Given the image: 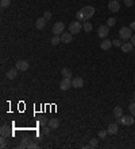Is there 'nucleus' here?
Returning <instances> with one entry per match:
<instances>
[{"instance_id": "obj_41", "label": "nucleus", "mask_w": 135, "mask_h": 149, "mask_svg": "<svg viewBox=\"0 0 135 149\" xmlns=\"http://www.w3.org/2000/svg\"><path fill=\"white\" fill-rule=\"evenodd\" d=\"M117 1H119V0H117Z\"/></svg>"}, {"instance_id": "obj_13", "label": "nucleus", "mask_w": 135, "mask_h": 149, "mask_svg": "<svg viewBox=\"0 0 135 149\" xmlns=\"http://www.w3.org/2000/svg\"><path fill=\"white\" fill-rule=\"evenodd\" d=\"M122 51L124 52V54H127V52H131L132 51V49H134V46H132V43L131 42H124L123 45H122Z\"/></svg>"}, {"instance_id": "obj_4", "label": "nucleus", "mask_w": 135, "mask_h": 149, "mask_svg": "<svg viewBox=\"0 0 135 149\" xmlns=\"http://www.w3.org/2000/svg\"><path fill=\"white\" fill-rule=\"evenodd\" d=\"M64 30H65L64 22H57V23L53 26V34L54 35H62Z\"/></svg>"}, {"instance_id": "obj_22", "label": "nucleus", "mask_w": 135, "mask_h": 149, "mask_svg": "<svg viewBox=\"0 0 135 149\" xmlns=\"http://www.w3.org/2000/svg\"><path fill=\"white\" fill-rule=\"evenodd\" d=\"M82 28H84V31L85 32H91L92 31V23H91V22H84V23H82Z\"/></svg>"}, {"instance_id": "obj_38", "label": "nucleus", "mask_w": 135, "mask_h": 149, "mask_svg": "<svg viewBox=\"0 0 135 149\" xmlns=\"http://www.w3.org/2000/svg\"><path fill=\"white\" fill-rule=\"evenodd\" d=\"M130 28H131L132 31H135V22H132L131 24H130Z\"/></svg>"}, {"instance_id": "obj_31", "label": "nucleus", "mask_w": 135, "mask_h": 149, "mask_svg": "<svg viewBox=\"0 0 135 149\" xmlns=\"http://www.w3.org/2000/svg\"><path fill=\"white\" fill-rule=\"evenodd\" d=\"M7 146V137H1L0 139V148H6Z\"/></svg>"}, {"instance_id": "obj_36", "label": "nucleus", "mask_w": 135, "mask_h": 149, "mask_svg": "<svg viewBox=\"0 0 135 149\" xmlns=\"http://www.w3.org/2000/svg\"><path fill=\"white\" fill-rule=\"evenodd\" d=\"M50 126H46V125H45V126H43V133H45V134H49L50 133Z\"/></svg>"}, {"instance_id": "obj_39", "label": "nucleus", "mask_w": 135, "mask_h": 149, "mask_svg": "<svg viewBox=\"0 0 135 149\" xmlns=\"http://www.w3.org/2000/svg\"><path fill=\"white\" fill-rule=\"evenodd\" d=\"M132 100L135 101V91H134V94H132Z\"/></svg>"}, {"instance_id": "obj_12", "label": "nucleus", "mask_w": 135, "mask_h": 149, "mask_svg": "<svg viewBox=\"0 0 135 149\" xmlns=\"http://www.w3.org/2000/svg\"><path fill=\"white\" fill-rule=\"evenodd\" d=\"M72 40H73L72 32H62V35H61V42L62 43H70Z\"/></svg>"}, {"instance_id": "obj_28", "label": "nucleus", "mask_w": 135, "mask_h": 149, "mask_svg": "<svg viewBox=\"0 0 135 149\" xmlns=\"http://www.w3.org/2000/svg\"><path fill=\"white\" fill-rule=\"evenodd\" d=\"M10 4H11V0H0V6H1V8L10 7Z\"/></svg>"}, {"instance_id": "obj_37", "label": "nucleus", "mask_w": 135, "mask_h": 149, "mask_svg": "<svg viewBox=\"0 0 135 149\" xmlns=\"http://www.w3.org/2000/svg\"><path fill=\"white\" fill-rule=\"evenodd\" d=\"M130 40H131L132 46H134V47H135V35H132V36H131V39H130Z\"/></svg>"}, {"instance_id": "obj_6", "label": "nucleus", "mask_w": 135, "mask_h": 149, "mask_svg": "<svg viewBox=\"0 0 135 149\" xmlns=\"http://www.w3.org/2000/svg\"><path fill=\"white\" fill-rule=\"evenodd\" d=\"M70 87H72V78H62V81H61V83H60L61 90L66 91V90H69Z\"/></svg>"}, {"instance_id": "obj_9", "label": "nucleus", "mask_w": 135, "mask_h": 149, "mask_svg": "<svg viewBox=\"0 0 135 149\" xmlns=\"http://www.w3.org/2000/svg\"><path fill=\"white\" fill-rule=\"evenodd\" d=\"M72 86L76 87V89H80V87L84 86V79H82L81 77H75L72 79Z\"/></svg>"}, {"instance_id": "obj_24", "label": "nucleus", "mask_w": 135, "mask_h": 149, "mask_svg": "<svg viewBox=\"0 0 135 149\" xmlns=\"http://www.w3.org/2000/svg\"><path fill=\"white\" fill-rule=\"evenodd\" d=\"M37 148H39V144H38V142L30 140L29 144H27V149H37Z\"/></svg>"}, {"instance_id": "obj_34", "label": "nucleus", "mask_w": 135, "mask_h": 149, "mask_svg": "<svg viewBox=\"0 0 135 149\" xmlns=\"http://www.w3.org/2000/svg\"><path fill=\"white\" fill-rule=\"evenodd\" d=\"M51 16H53V15H51V12H50V11H45V14H43V17H45L46 20H50V19H51Z\"/></svg>"}, {"instance_id": "obj_21", "label": "nucleus", "mask_w": 135, "mask_h": 149, "mask_svg": "<svg viewBox=\"0 0 135 149\" xmlns=\"http://www.w3.org/2000/svg\"><path fill=\"white\" fill-rule=\"evenodd\" d=\"M30 140H31V139H29V137H25V139H23V140L20 141V144L18 145V148H19V149H25V148H27V144H29Z\"/></svg>"}, {"instance_id": "obj_26", "label": "nucleus", "mask_w": 135, "mask_h": 149, "mask_svg": "<svg viewBox=\"0 0 135 149\" xmlns=\"http://www.w3.org/2000/svg\"><path fill=\"white\" fill-rule=\"evenodd\" d=\"M97 136H99V139L104 140L107 136H108V130H107V129H104V130H100V132L97 133Z\"/></svg>"}, {"instance_id": "obj_17", "label": "nucleus", "mask_w": 135, "mask_h": 149, "mask_svg": "<svg viewBox=\"0 0 135 149\" xmlns=\"http://www.w3.org/2000/svg\"><path fill=\"white\" fill-rule=\"evenodd\" d=\"M117 124H110L108 125V128H107V130H108V134H116L117 133Z\"/></svg>"}, {"instance_id": "obj_7", "label": "nucleus", "mask_w": 135, "mask_h": 149, "mask_svg": "<svg viewBox=\"0 0 135 149\" xmlns=\"http://www.w3.org/2000/svg\"><path fill=\"white\" fill-rule=\"evenodd\" d=\"M135 122V118L134 116H122V125H124V126H131L134 125Z\"/></svg>"}, {"instance_id": "obj_5", "label": "nucleus", "mask_w": 135, "mask_h": 149, "mask_svg": "<svg viewBox=\"0 0 135 149\" xmlns=\"http://www.w3.org/2000/svg\"><path fill=\"white\" fill-rule=\"evenodd\" d=\"M108 34H110V27L108 26H100L99 30H97V35H99L101 39H105L107 36H108Z\"/></svg>"}, {"instance_id": "obj_20", "label": "nucleus", "mask_w": 135, "mask_h": 149, "mask_svg": "<svg viewBox=\"0 0 135 149\" xmlns=\"http://www.w3.org/2000/svg\"><path fill=\"white\" fill-rule=\"evenodd\" d=\"M122 116H123V109H122L120 106L114 108V117L117 118V117H122Z\"/></svg>"}, {"instance_id": "obj_32", "label": "nucleus", "mask_w": 135, "mask_h": 149, "mask_svg": "<svg viewBox=\"0 0 135 149\" xmlns=\"http://www.w3.org/2000/svg\"><path fill=\"white\" fill-rule=\"evenodd\" d=\"M97 144H99V142H97L96 139H91V141H89V146H91V148H96Z\"/></svg>"}, {"instance_id": "obj_30", "label": "nucleus", "mask_w": 135, "mask_h": 149, "mask_svg": "<svg viewBox=\"0 0 135 149\" xmlns=\"http://www.w3.org/2000/svg\"><path fill=\"white\" fill-rule=\"evenodd\" d=\"M115 23H116V19H115V17H110V19L107 20V26H108V27L115 26Z\"/></svg>"}, {"instance_id": "obj_35", "label": "nucleus", "mask_w": 135, "mask_h": 149, "mask_svg": "<svg viewBox=\"0 0 135 149\" xmlns=\"http://www.w3.org/2000/svg\"><path fill=\"white\" fill-rule=\"evenodd\" d=\"M126 7H132L134 6V0H124Z\"/></svg>"}, {"instance_id": "obj_8", "label": "nucleus", "mask_w": 135, "mask_h": 149, "mask_svg": "<svg viewBox=\"0 0 135 149\" xmlns=\"http://www.w3.org/2000/svg\"><path fill=\"white\" fill-rule=\"evenodd\" d=\"M108 10L111 12H117V11H120V4L117 0H110V3H108Z\"/></svg>"}, {"instance_id": "obj_1", "label": "nucleus", "mask_w": 135, "mask_h": 149, "mask_svg": "<svg viewBox=\"0 0 135 149\" xmlns=\"http://www.w3.org/2000/svg\"><path fill=\"white\" fill-rule=\"evenodd\" d=\"M132 35L134 34H132V30L130 27H122L120 30H119V38L123 42H127L128 39H131Z\"/></svg>"}, {"instance_id": "obj_33", "label": "nucleus", "mask_w": 135, "mask_h": 149, "mask_svg": "<svg viewBox=\"0 0 135 149\" xmlns=\"http://www.w3.org/2000/svg\"><path fill=\"white\" fill-rule=\"evenodd\" d=\"M47 122H49V120H47L46 117H43V118H41V120L38 121V124L41 125V126H45V125H46Z\"/></svg>"}, {"instance_id": "obj_15", "label": "nucleus", "mask_w": 135, "mask_h": 149, "mask_svg": "<svg viewBox=\"0 0 135 149\" xmlns=\"http://www.w3.org/2000/svg\"><path fill=\"white\" fill-rule=\"evenodd\" d=\"M46 19L45 17H39V19H37L35 20V27L38 28V30H43L45 28V26H46Z\"/></svg>"}, {"instance_id": "obj_10", "label": "nucleus", "mask_w": 135, "mask_h": 149, "mask_svg": "<svg viewBox=\"0 0 135 149\" xmlns=\"http://www.w3.org/2000/svg\"><path fill=\"white\" fill-rule=\"evenodd\" d=\"M112 40H110V39H103L101 40V43H100V49L101 50H104V51H107V50H110L111 47H112Z\"/></svg>"}, {"instance_id": "obj_29", "label": "nucleus", "mask_w": 135, "mask_h": 149, "mask_svg": "<svg viewBox=\"0 0 135 149\" xmlns=\"http://www.w3.org/2000/svg\"><path fill=\"white\" fill-rule=\"evenodd\" d=\"M112 45H114L115 47H122L123 40H122V39H115V40H112Z\"/></svg>"}, {"instance_id": "obj_3", "label": "nucleus", "mask_w": 135, "mask_h": 149, "mask_svg": "<svg viewBox=\"0 0 135 149\" xmlns=\"http://www.w3.org/2000/svg\"><path fill=\"white\" fill-rule=\"evenodd\" d=\"M81 11H82V14H84V16H85L86 20L91 19V17L95 15V7H92V6H85Z\"/></svg>"}, {"instance_id": "obj_2", "label": "nucleus", "mask_w": 135, "mask_h": 149, "mask_svg": "<svg viewBox=\"0 0 135 149\" xmlns=\"http://www.w3.org/2000/svg\"><path fill=\"white\" fill-rule=\"evenodd\" d=\"M82 30V23L81 22H72L70 24H69V32L72 34H78V32Z\"/></svg>"}, {"instance_id": "obj_18", "label": "nucleus", "mask_w": 135, "mask_h": 149, "mask_svg": "<svg viewBox=\"0 0 135 149\" xmlns=\"http://www.w3.org/2000/svg\"><path fill=\"white\" fill-rule=\"evenodd\" d=\"M0 134H1V137H8L10 136V128H8L7 125H3L0 128Z\"/></svg>"}, {"instance_id": "obj_25", "label": "nucleus", "mask_w": 135, "mask_h": 149, "mask_svg": "<svg viewBox=\"0 0 135 149\" xmlns=\"http://www.w3.org/2000/svg\"><path fill=\"white\" fill-rule=\"evenodd\" d=\"M76 19H77L78 22H85V16H84V14H82V11H77V14H76Z\"/></svg>"}, {"instance_id": "obj_19", "label": "nucleus", "mask_w": 135, "mask_h": 149, "mask_svg": "<svg viewBox=\"0 0 135 149\" xmlns=\"http://www.w3.org/2000/svg\"><path fill=\"white\" fill-rule=\"evenodd\" d=\"M61 75H64V78H72V70L68 69V67H64V69L61 70Z\"/></svg>"}, {"instance_id": "obj_27", "label": "nucleus", "mask_w": 135, "mask_h": 149, "mask_svg": "<svg viewBox=\"0 0 135 149\" xmlns=\"http://www.w3.org/2000/svg\"><path fill=\"white\" fill-rule=\"evenodd\" d=\"M128 110H130V113L135 117V101H132L131 104L128 105Z\"/></svg>"}, {"instance_id": "obj_14", "label": "nucleus", "mask_w": 135, "mask_h": 149, "mask_svg": "<svg viewBox=\"0 0 135 149\" xmlns=\"http://www.w3.org/2000/svg\"><path fill=\"white\" fill-rule=\"evenodd\" d=\"M16 75H18V69H16V67H15V69H10L7 73H6V77H7L8 79H11V81L15 79Z\"/></svg>"}, {"instance_id": "obj_40", "label": "nucleus", "mask_w": 135, "mask_h": 149, "mask_svg": "<svg viewBox=\"0 0 135 149\" xmlns=\"http://www.w3.org/2000/svg\"><path fill=\"white\" fill-rule=\"evenodd\" d=\"M131 52H132V54H134V55H135V47H134V49H132V51H131Z\"/></svg>"}, {"instance_id": "obj_11", "label": "nucleus", "mask_w": 135, "mask_h": 149, "mask_svg": "<svg viewBox=\"0 0 135 149\" xmlns=\"http://www.w3.org/2000/svg\"><path fill=\"white\" fill-rule=\"evenodd\" d=\"M15 67H16L19 71H26V70L29 69V62H27V61H18Z\"/></svg>"}, {"instance_id": "obj_16", "label": "nucleus", "mask_w": 135, "mask_h": 149, "mask_svg": "<svg viewBox=\"0 0 135 149\" xmlns=\"http://www.w3.org/2000/svg\"><path fill=\"white\" fill-rule=\"evenodd\" d=\"M47 125H49L51 129H58V126H60V120H58V118H50Z\"/></svg>"}, {"instance_id": "obj_23", "label": "nucleus", "mask_w": 135, "mask_h": 149, "mask_svg": "<svg viewBox=\"0 0 135 149\" xmlns=\"http://www.w3.org/2000/svg\"><path fill=\"white\" fill-rule=\"evenodd\" d=\"M61 43V35H54L53 38H51V45L53 46H57Z\"/></svg>"}]
</instances>
